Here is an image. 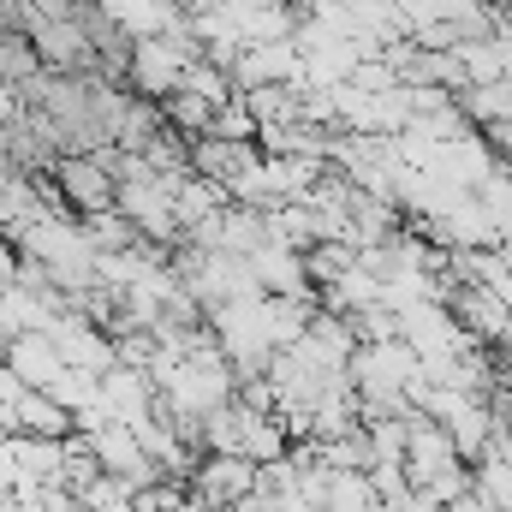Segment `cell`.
I'll return each instance as SVG.
<instances>
[{"mask_svg":"<svg viewBox=\"0 0 512 512\" xmlns=\"http://www.w3.org/2000/svg\"><path fill=\"white\" fill-rule=\"evenodd\" d=\"M48 179H54L60 203H66L78 221L108 215V209L120 203V173L108 167V155H102V149H96V155H60V161L48 167Z\"/></svg>","mask_w":512,"mask_h":512,"instance_id":"obj_1","label":"cell"},{"mask_svg":"<svg viewBox=\"0 0 512 512\" xmlns=\"http://www.w3.org/2000/svg\"><path fill=\"white\" fill-rule=\"evenodd\" d=\"M185 489H191L203 507L227 512V507L251 501L256 489H262V465H256V459H245V453H203Z\"/></svg>","mask_w":512,"mask_h":512,"instance_id":"obj_2","label":"cell"},{"mask_svg":"<svg viewBox=\"0 0 512 512\" xmlns=\"http://www.w3.org/2000/svg\"><path fill=\"white\" fill-rule=\"evenodd\" d=\"M0 358H6V370H12L24 387H48V393H54V387H60V376L72 370V364H66V352L54 346V334H48V328H18V334L6 340V352H0Z\"/></svg>","mask_w":512,"mask_h":512,"instance_id":"obj_3","label":"cell"},{"mask_svg":"<svg viewBox=\"0 0 512 512\" xmlns=\"http://www.w3.org/2000/svg\"><path fill=\"white\" fill-rule=\"evenodd\" d=\"M262 143L256 137H221V131H209V137H197L191 143V173H203V179H221L227 191L245 179V173H256L262 167Z\"/></svg>","mask_w":512,"mask_h":512,"instance_id":"obj_4","label":"cell"},{"mask_svg":"<svg viewBox=\"0 0 512 512\" xmlns=\"http://www.w3.org/2000/svg\"><path fill=\"white\" fill-rule=\"evenodd\" d=\"M12 435L66 441V435H78V411L60 393H48V387H18V399H12Z\"/></svg>","mask_w":512,"mask_h":512,"instance_id":"obj_5","label":"cell"},{"mask_svg":"<svg viewBox=\"0 0 512 512\" xmlns=\"http://www.w3.org/2000/svg\"><path fill=\"white\" fill-rule=\"evenodd\" d=\"M316 512H382V495H376L370 471H334Z\"/></svg>","mask_w":512,"mask_h":512,"instance_id":"obj_6","label":"cell"},{"mask_svg":"<svg viewBox=\"0 0 512 512\" xmlns=\"http://www.w3.org/2000/svg\"><path fill=\"white\" fill-rule=\"evenodd\" d=\"M161 108H167V126L185 131L191 143H197V137H209V131H215V114H221V102H209V96H197V90H185V84H179Z\"/></svg>","mask_w":512,"mask_h":512,"instance_id":"obj_7","label":"cell"},{"mask_svg":"<svg viewBox=\"0 0 512 512\" xmlns=\"http://www.w3.org/2000/svg\"><path fill=\"white\" fill-rule=\"evenodd\" d=\"M501 352H507V370H512V328H507V340H501Z\"/></svg>","mask_w":512,"mask_h":512,"instance_id":"obj_8","label":"cell"},{"mask_svg":"<svg viewBox=\"0 0 512 512\" xmlns=\"http://www.w3.org/2000/svg\"><path fill=\"white\" fill-rule=\"evenodd\" d=\"M489 6H495V0H489ZM501 6H507V0H501Z\"/></svg>","mask_w":512,"mask_h":512,"instance_id":"obj_9","label":"cell"}]
</instances>
